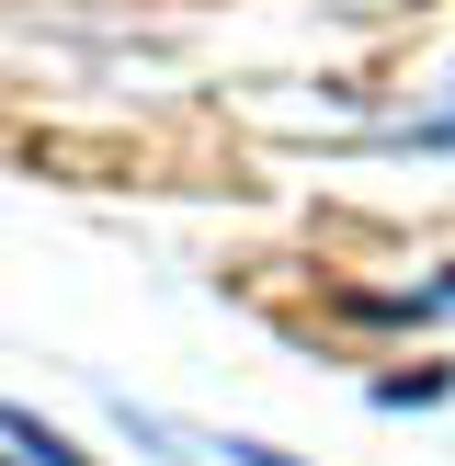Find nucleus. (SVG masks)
<instances>
[{"label":"nucleus","instance_id":"f257e3e1","mask_svg":"<svg viewBox=\"0 0 455 466\" xmlns=\"http://www.w3.org/2000/svg\"><path fill=\"white\" fill-rule=\"evenodd\" d=\"M387 148H432V159H444V148H455V103H444V114H421V126H399Z\"/></svg>","mask_w":455,"mask_h":466},{"label":"nucleus","instance_id":"f03ea898","mask_svg":"<svg viewBox=\"0 0 455 466\" xmlns=\"http://www.w3.org/2000/svg\"><path fill=\"white\" fill-rule=\"evenodd\" d=\"M228 455H239V466H285V455H273V444H228Z\"/></svg>","mask_w":455,"mask_h":466},{"label":"nucleus","instance_id":"7ed1b4c3","mask_svg":"<svg viewBox=\"0 0 455 466\" xmlns=\"http://www.w3.org/2000/svg\"><path fill=\"white\" fill-rule=\"evenodd\" d=\"M0 466H12V455H0Z\"/></svg>","mask_w":455,"mask_h":466},{"label":"nucleus","instance_id":"20e7f679","mask_svg":"<svg viewBox=\"0 0 455 466\" xmlns=\"http://www.w3.org/2000/svg\"><path fill=\"white\" fill-rule=\"evenodd\" d=\"M444 296H455V285H444Z\"/></svg>","mask_w":455,"mask_h":466}]
</instances>
